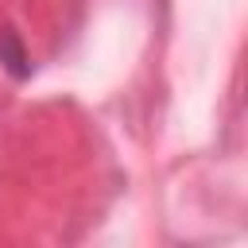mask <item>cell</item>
Returning <instances> with one entry per match:
<instances>
[{"mask_svg":"<svg viewBox=\"0 0 248 248\" xmlns=\"http://www.w3.org/2000/svg\"><path fill=\"white\" fill-rule=\"evenodd\" d=\"M0 62H4V70H8L12 78H27V74H31L27 50H23V43H19V35H16L12 27L0 31Z\"/></svg>","mask_w":248,"mask_h":248,"instance_id":"cell-1","label":"cell"}]
</instances>
